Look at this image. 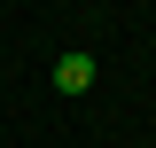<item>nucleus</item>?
<instances>
[{
	"label": "nucleus",
	"instance_id": "nucleus-1",
	"mask_svg": "<svg viewBox=\"0 0 156 148\" xmlns=\"http://www.w3.org/2000/svg\"><path fill=\"white\" fill-rule=\"evenodd\" d=\"M55 86L62 93H86V86H94V55H62L55 62Z\"/></svg>",
	"mask_w": 156,
	"mask_h": 148
}]
</instances>
